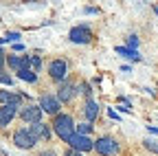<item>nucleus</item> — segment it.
Wrapping results in <instances>:
<instances>
[{
  "instance_id": "f257e3e1",
  "label": "nucleus",
  "mask_w": 158,
  "mask_h": 156,
  "mask_svg": "<svg viewBox=\"0 0 158 156\" xmlns=\"http://www.w3.org/2000/svg\"><path fill=\"white\" fill-rule=\"evenodd\" d=\"M53 130H55V134H57L62 141L68 143V139L75 134L73 116H70V114H57V116H55V121H53Z\"/></svg>"
},
{
  "instance_id": "f3484780",
  "label": "nucleus",
  "mask_w": 158,
  "mask_h": 156,
  "mask_svg": "<svg viewBox=\"0 0 158 156\" xmlns=\"http://www.w3.org/2000/svg\"><path fill=\"white\" fill-rule=\"evenodd\" d=\"M31 60V66H33V73H40V68H42V60H40L37 55H29Z\"/></svg>"
},
{
  "instance_id": "6e6552de",
  "label": "nucleus",
  "mask_w": 158,
  "mask_h": 156,
  "mask_svg": "<svg viewBox=\"0 0 158 156\" xmlns=\"http://www.w3.org/2000/svg\"><path fill=\"white\" fill-rule=\"evenodd\" d=\"M66 73H68V64L64 60H53L48 64V75L53 77L55 82H62L64 77H66Z\"/></svg>"
},
{
  "instance_id": "f03ea898",
  "label": "nucleus",
  "mask_w": 158,
  "mask_h": 156,
  "mask_svg": "<svg viewBox=\"0 0 158 156\" xmlns=\"http://www.w3.org/2000/svg\"><path fill=\"white\" fill-rule=\"evenodd\" d=\"M94 150L99 156H114L118 152V141L112 136H99L94 141Z\"/></svg>"
},
{
  "instance_id": "39448f33",
  "label": "nucleus",
  "mask_w": 158,
  "mask_h": 156,
  "mask_svg": "<svg viewBox=\"0 0 158 156\" xmlns=\"http://www.w3.org/2000/svg\"><path fill=\"white\" fill-rule=\"evenodd\" d=\"M40 108H42V112H46V114H59V108H62V101L57 99V97H53V95H42L40 97Z\"/></svg>"
},
{
  "instance_id": "a211bd4d",
  "label": "nucleus",
  "mask_w": 158,
  "mask_h": 156,
  "mask_svg": "<svg viewBox=\"0 0 158 156\" xmlns=\"http://www.w3.org/2000/svg\"><path fill=\"white\" fill-rule=\"evenodd\" d=\"M0 84H5V86H13V77L0 70Z\"/></svg>"
},
{
  "instance_id": "7ed1b4c3",
  "label": "nucleus",
  "mask_w": 158,
  "mask_h": 156,
  "mask_svg": "<svg viewBox=\"0 0 158 156\" xmlns=\"http://www.w3.org/2000/svg\"><path fill=\"white\" fill-rule=\"evenodd\" d=\"M68 145H70V150H75V152H81V154H86V152H90V150H94V141H90L88 136H84V134H73L70 139H68Z\"/></svg>"
},
{
  "instance_id": "f8f14e48",
  "label": "nucleus",
  "mask_w": 158,
  "mask_h": 156,
  "mask_svg": "<svg viewBox=\"0 0 158 156\" xmlns=\"http://www.w3.org/2000/svg\"><path fill=\"white\" fill-rule=\"evenodd\" d=\"M75 92H77V90H75V86L66 82V84H62V86H59V90H57V99L68 103V101L73 99V97H75Z\"/></svg>"
},
{
  "instance_id": "dca6fc26",
  "label": "nucleus",
  "mask_w": 158,
  "mask_h": 156,
  "mask_svg": "<svg viewBox=\"0 0 158 156\" xmlns=\"http://www.w3.org/2000/svg\"><path fill=\"white\" fill-rule=\"evenodd\" d=\"M15 75H18L22 82H27V84H35V82H37V73H33L31 68H22V70H18Z\"/></svg>"
},
{
  "instance_id": "9b49d317",
  "label": "nucleus",
  "mask_w": 158,
  "mask_h": 156,
  "mask_svg": "<svg viewBox=\"0 0 158 156\" xmlns=\"http://www.w3.org/2000/svg\"><path fill=\"white\" fill-rule=\"evenodd\" d=\"M29 132H31V136H33L35 141H40V139L48 141V139H51V128L44 125V123H33V125L29 128Z\"/></svg>"
},
{
  "instance_id": "6ab92c4d",
  "label": "nucleus",
  "mask_w": 158,
  "mask_h": 156,
  "mask_svg": "<svg viewBox=\"0 0 158 156\" xmlns=\"http://www.w3.org/2000/svg\"><path fill=\"white\" fill-rule=\"evenodd\" d=\"M90 130H92V125H90V123H81V125H77V134L88 136V134H90Z\"/></svg>"
},
{
  "instance_id": "1a4fd4ad",
  "label": "nucleus",
  "mask_w": 158,
  "mask_h": 156,
  "mask_svg": "<svg viewBox=\"0 0 158 156\" xmlns=\"http://www.w3.org/2000/svg\"><path fill=\"white\" fill-rule=\"evenodd\" d=\"M7 64L11 66V70H22V68H31V60H29V55L24 57H18V55H7Z\"/></svg>"
},
{
  "instance_id": "412c9836",
  "label": "nucleus",
  "mask_w": 158,
  "mask_h": 156,
  "mask_svg": "<svg viewBox=\"0 0 158 156\" xmlns=\"http://www.w3.org/2000/svg\"><path fill=\"white\" fill-rule=\"evenodd\" d=\"M143 145H145V147H147L149 152L158 154V143H154V141H149V139H147V141H143Z\"/></svg>"
},
{
  "instance_id": "ddd939ff",
  "label": "nucleus",
  "mask_w": 158,
  "mask_h": 156,
  "mask_svg": "<svg viewBox=\"0 0 158 156\" xmlns=\"http://www.w3.org/2000/svg\"><path fill=\"white\" fill-rule=\"evenodd\" d=\"M0 103L2 106H20V95L11 90H0Z\"/></svg>"
},
{
  "instance_id": "cd10ccee",
  "label": "nucleus",
  "mask_w": 158,
  "mask_h": 156,
  "mask_svg": "<svg viewBox=\"0 0 158 156\" xmlns=\"http://www.w3.org/2000/svg\"><path fill=\"white\" fill-rule=\"evenodd\" d=\"M154 13H156V15H158V5H156V7H154Z\"/></svg>"
},
{
  "instance_id": "9d476101",
  "label": "nucleus",
  "mask_w": 158,
  "mask_h": 156,
  "mask_svg": "<svg viewBox=\"0 0 158 156\" xmlns=\"http://www.w3.org/2000/svg\"><path fill=\"white\" fill-rule=\"evenodd\" d=\"M18 108L20 106H0V128H7L13 121V116L18 114Z\"/></svg>"
},
{
  "instance_id": "20e7f679",
  "label": "nucleus",
  "mask_w": 158,
  "mask_h": 156,
  "mask_svg": "<svg viewBox=\"0 0 158 156\" xmlns=\"http://www.w3.org/2000/svg\"><path fill=\"white\" fill-rule=\"evenodd\" d=\"M42 108L40 106H33V103H29V106H24L22 110H20V116H22V121H27V123H42Z\"/></svg>"
},
{
  "instance_id": "4468645a",
  "label": "nucleus",
  "mask_w": 158,
  "mask_h": 156,
  "mask_svg": "<svg viewBox=\"0 0 158 156\" xmlns=\"http://www.w3.org/2000/svg\"><path fill=\"white\" fill-rule=\"evenodd\" d=\"M84 114H86L88 123H92V121L97 119V114H99V106H97L92 99H88V101H86V106H84Z\"/></svg>"
},
{
  "instance_id": "aec40b11",
  "label": "nucleus",
  "mask_w": 158,
  "mask_h": 156,
  "mask_svg": "<svg viewBox=\"0 0 158 156\" xmlns=\"http://www.w3.org/2000/svg\"><path fill=\"white\" fill-rule=\"evenodd\" d=\"M2 40H5V42H15V44H18V40H20V33H18V31H13V33H7V35L2 37Z\"/></svg>"
},
{
  "instance_id": "0eeeda50",
  "label": "nucleus",
  "mask_w": 158,
  "mask_h": 156,
  "mask_svg": "<svg viewBox=\"0 0 158 156\" xmlns=\"http://www.w3.org/2000/svg\"><path fill=\"white\" fill-rule=\"evenodd\" d=\"M13 143L20 147V150H31L37 141L31 136V132H29V128H22V130H18L15 134H13Z\"/></svg>"
},
{
  "instance_id": "c85d7f7f",
  "label": "nucleus",
  "mask_w": 158,
  "mask_h": 156,
  "mask_svg": "<svg viewBox=\"0 0 158 156\" xmlns=\"http://www.w3.org/2000/svg\"><path fill=\"white\" fill-rule=\"evenodd\" d=\"M42 156H51V154H42Z\"/></svg>"
},
{
  "instance_id": "bb28decb",
  "label": "nucleus",
  "mask_w": 158,
  "mask_h": 156,
  "mask_svg": "<svg viewBox=\"0 0 158 156\" xmlns=\"http://www.w3.org/2000/svg\"><path fill=\"white\" fill-rule=\"evenodd\" d=\"M147 130H149V132H154V134H158V128H154V125H149Z\"/></svg>"
},
{
  "instance_id": "b1692460",
  "label": "nucleus",
  "mask_w": 158,
  "mask_h": 156,
  "mask_svg": "<svg viewBox=\"0 0 158 156\" xmlns=\"http://www.w3.org/2000/svg\"><path fill=\"white\" fill-rule=\"evenodd\" d=\"M64 156H84V154H81V152H75V150H70V147H68V150L64 152Z\"/></svg>"
},
{
  "instance_id": "5701e85b",
  "label": "nucleus",
  "mask_w": 158,
  "mask_h": 156,
  "mask_svg": "<svg viewBox=\"0 0 158 156\" xmlns=\"http://www.w3.org/2000/svg\"><path fill=\"white\" fill-rule=\"evenodd\" d=\"M79 92L88 97V95H90V86H88V84H81V86H79Z\"/></svg>"
},
{
  "instance_id": "2eb2a0df",
  "label": "nucleus",
  "mask_w": 158,
  "mask_h": 156,
  "mask_svg": "<svg viewBox=\"0 0 158 156\" xmlns=\"http://www.w3.org/2000/svg\"><path fill=\"white\" fill-rule=\"evenodd\" d=\"M118 55H123V57H127V60H134V62H141V55H138V51H132V48H127V46H116L114 48Z\"/></svg>"
},
{
  "instance_id": "4be33fe9",
  "label": "nucleus",
  "mask_w": 158,
  "mask_h": 156,
  "mask_svg": "<svg viewBox=\"0 0 158 156\" xmlns=\"http://www.w3.org/2000/svg\"><path fill=\"white\" fill-rule=\"evenodd\" d=\"M136 46H138V37H136V35H130V37H127V48L136 51Z\"/></svg>"
},
{
  "instance_id": "a878e982",
  "label": "nucleus",
  "mask_w": 158,
  "mask_h": 156,
  "mask_svg": "<svg viewBox=\"0 0 158 156\" xmlns=\"http://www.w3.org/2000/svg\"><path fill=\"white\" fill-rule=\"evenodd\" d=\"M13 51H24V46H22V44L18 42V44H13Z\"/></svg>"
},
{
  "instance_id": "393cba45",
  "label": "nucleus",
  "mask_w": 158,
  "mask_h": 156,
  "mask_svg": "<svg viewBox=\"0 0 158 156\" xmlns=\"http://www.w3.org/2000/svg\"><path fill=\"white\" fill-rule=\"evenodd\" d=\"M5 62H7V55L0 51V70H2V66H5Z\"/></svg>"
},
{
  "instance_id": "423d86ee",
  "label": "nucleus",
  "mask_w": 158,
  "mask_h": 156,
  "mask_svg": "<svg viewBox=\"0 0 158 156\" xmlns=\"http://www.w3.org/2000/svg\"><path fill=\"white\" fill-rule=\"evenodd\" d=\"M68 37H70V42H75V44H88V42L92 40V33H90L88 27L79 24V27H73V29H70Z\"/></svg>"
}]
</instances>
